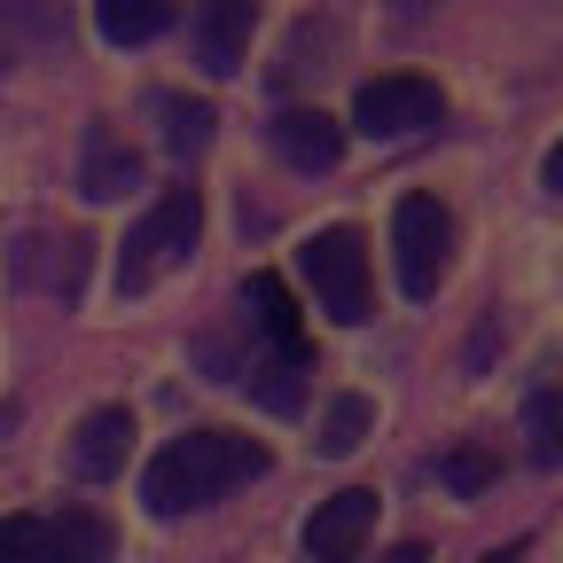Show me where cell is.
<instances>
[{
  "mask_svg": "<svg viewBox=\"0 0 563 563\" xmlns=\"http://www.w3.org/2000/svg\"><path fill=\"white\" fill-rule=\"evenodd\" d=\"M266 477V446L243 439V431H188L173 439L150 477H141V501H150L157 517H188V509H211V501H228L235 485Z\"/></svg>",
  "mask_w": 563,
  "mask_h": 563,
  "instance_id": "6da1fadb",
  "label": "cell"
},
{
  "mask_svg": "<svg viewBox=\"0 0 563 563\" xmlns=\"http://www.w3.org/2000/svg\"><path fill=\"white\" fill-rule=\"evenodd\" d=\"M196 235H203V196H196V188H165L150 211H141V228L125 235V251H118V290H125V298L157 290L165 274L188 266Z\"/></svg>",
  "mask_w": 563,
  "mask_h": 563,
  "instance_id": "7a4b0ae2",
  "label": "cell"
},
{
  "mask_svg": "<svg viewBox=\"0 0 563 563\" xmlns=\"http://www.w3.org/2000/svg\"><path fill=\"white\" fill-rule=\"evenodd\" d=\"M298 266H306V290L329 321H344V329L368 321V243H361V228H321L298 251Z\"/></svg>",
  "mask_w": 563,
  "mask_h": 563,
  "instance_id": "3957f363",
  "label": "cell"
},
{
  "mask_svg": "<svg viewBox=\"0 0 563 563\" xmlns=\"http://www.w3.org/2000/svg\"><path fill=\"white\" fill-rule=\"evenodd\" d=\"M391 251H399V290L407 298H439V282L454 266V211L439 196H407L391 211Z\"/></svg>",
  "mask_w": 563,
  "mask_h": 563,
  "instance_id": "277c9868",
  "label": "cell"
},
{
  "mask_svg": "<svg viewBox=\"0 0 563 563\" xmlns=\"http://www.w3.org/2000/svg\"><path fill=\"white\" fill-rule=\"evenodd\" d=\"M9 266H16V282H24L32 298L70 306V298L87 290L95 235H79V228H24V235H16V251H9Z\"/></svg>",
  "mask_w": 563,
  "mask_h": 563,
  "instance_id": "5b68a950",
  "label": "cell"
},
{
  "mask_svg": "<svg viewBox=\"0 0 563 563\" xmlns=\"http://www.w3.org/2000/svg\"><path fill=\"white\" fill-rule=\"evenodd\" d=\"M446 118V95L431 79H415V70H391V79H368L361 95H352V125H361L368 141H407L422 125Z\"/></svg>",
  "mask_w": 563,
  "mask_h": 563,
  "instance_id": "8992f818",
  "label": "cell"
},
{
  "mask_svg": "<svg viewBox=\"0 0 563 563\" xmlns=\"http://www.w3.org/2000/svg\"><path fill=\"white\" fill-rule=\"evenodd\" d=\"M368 525H376V493L368 485H344V493H329V501L306 517V555L313 563H352L361 540H368Z\"/></svg>",
  "mask_w": 563,
  "mask_h": 563,
  "instance_id": "52a82bcc",
  "label": "cell"
},
{
  "mask_svg": "<svg viewBox=\"0 0 563 563\" xmlns=\"http://www.w3.org/2000/svg\"><path fill=\"white\" fill-rule=\"evenodd\" d=\"M251 24H258V0H203L188 16V40H196V63L211 79L243 70V47H251Z\"/></svg>",
  "mask_w": 563,
  "mask_h": 563,
  "instance_id": "ba28073f",
  "label": "cell"
},
{
  "mask_svg": "<svg viewBox=\"0 0 563 563\" xmlns=\"http://www.w3.org/2000/svg\"><path fill=\"white\" fill-rule=\"evenodd\" d=\"M243 321L266 352H282V361H306V321H298V298H290V282L282 274H251V290H243Z\"/></svg>",
  "mask_w": 563,
  "mask_h": 563,
  "instance_id": "9c48e42d",
  "label": "cell"
},
{
  "mask_svg": "<svg viewBox=\"0 0 563 563\" xmlns=\"http://www.w3.org/2000/svg\"><path fill=\"white\" fill-rule=\"evenodd\" d=\"M266 141H274V157L290 173H336V157H344V125L321 118V110H282L266 125Z\"/></svg>",
  "mask_w": 563,
  "mask_h": 563,
  "instance_id": "30bf717a",
  "label": "cell"
},
{
  "mask_svg": "<svg viewBox=\"0 0 563 563\" xmlns=\"http://www.w3.org/2000/svg\"><path fill=\"white\" fill-rule=\"evenodd\" d=\"M125 454H133V415H125V407H95L79 431H70V477H79V485L118 477Z\"/></svg>",
  "mask_w": 563,
  "mask_h": 563,
  "instance_id": "8fae6325",
  "label": "cell"
},
{
  "mask_svg": "<svg viewBox=\"0 0 563 563\" xmlns=\"http://www.w3.org/2000/svg\"><path fill=\"white\" fill-rule=\"evenodd\" d=\"M47 563H118V532L102 509L70 501L55 525H47Z\"/></svg>",
  "mask_w": 563,
  "mask_h": 563,
  "instance_id": "7c38bea8",
  "label": "cell"
},
{
  "mask_svg": "<svg viewBox=\"0 0 563 563\" xmlns=\"http://www.w3.org/2000/svg\"><path fill=\"white\" fill-rule=\"evenodd\" d=\"M79 188H87L95 203H110V196L141 188V157L125 150L118 133H95V150H87V173H79Z\"/></svg>",
  "mask_w": 563,
  "mask_h": 563,
  "instance_id": "4fadbf2b",
  "label": "cell"
},
{
  "mask_svg": "<svg viewBox=\"0 0 563 563\" xmlns=\"http://www.w3.org/2000/svg\"><path fill=\"white\" fill-rule=\"evenodd\" d=\"M95 24H102L110 47H141V40H157L173 24V0H102Z\"/></svg>",
  "mask_w": 563,
  "mask_h": 563,
  "instance_id": "5bb4252c",
  "label": "cell"
},
{
  "mask_svg": "<svg viewBox=\"0 0 563 563\" xmlns=\"http://www.w3.org/2000/svg\"><path fill=\"white\" fill-rule=\"evenodd\" d=\"M525 454L540 470H563V384H540L525 399Z\"/></svg>",
  "mask_w": 563,
  "mask_h": 563,
  "instance_id": "9a60e30c",
  "label": "cell"
},
{
  "mask_svg": "<svg viewBox=\"0 0 563 563\" xmlns=\"http://www.w3.org/2000/svg\"><path fill=\"white\" fill-rule=\"evenodd\" d=\"M211 125H220L211 102H165V150L173 157H203L211 150Z\"/></svg>",
  "mask_w": 563,
  "mask_h": 563,
  "instance_id": "2e32d148",
  "label": "cell"
},
{
  "mask_svg": "<svg viewBox=\"0 0 563 563\" xmlns=\"http://www.w3.org/2000/svg\"><path fill=\"white\" fill-rule=\"evenodd\" d=\"M368 422H376V407L368 399H336L329 407V422H321V454H352L368 439Z\"/></svg>",
  "mask_w": 563,
  "mask_h": 563,
  "instance_id": "e0dca14e",
  "label": "cell"
},
{
  "mask_svg": "<svg viewBox=\"0 0 563 563\" xmlns=\"http://www.w3.org/2000/svg\"><path fill=\"white\" fill-rule=\"evenodd\" d=\"M493 470H501V462H493V446H477V439H462V446L439 462V477H446L454 493H485V485H493Z\"/></svg>",
  "mask_w": 563,
  "mask_h": 563,
  "instance_id": "ac0fdd59",
  "label": "cell"
},
{
  "mask_svg": "<svg viewBox=\"0 0 563 563\" xmlns=\"http://www.w3.org/2000/svg\"><path fill=\"white\" fill-rule=\"evenodd\" d=\"M0 563H47V525L40 517H0Z\"/></svg>",
  "mask_w": 563,
  "mask_h": 563,
  "instance_id": "d6986e66",
  "label": "cell"
},
{
  "mask_svg": "<svg viewBox=\"0 0 563 563\" xmlns=\"http://www.w3.org/2000/svg\"><path fill=\"white\" fill-rule=\"evenodd\" d=\"M431 9H439V0H391V16H399V24H422Z\"/></svg>",
  "mask_w": 563,
  "mask_h": 563,
  "instance_id": "ffe728a7",
  "label": "cell"
},
{
  "mask_svg": "<svg viewBox=\"0 0 563 563\" xmlns=\"http://www.w3.org/2000/svg\"><path fill=\"white\" fill-rule=\"evenodd\" d=\"M540 173H548V188L563 196V141H555V150H548V165H540Z\"/></svg>",
  "mask_w": 563,
  "mask_h": 563,
  "instance_id": "44dd1931",
  "label": "cell"
},
{
  "mask_svg": "<svg viewBox=\"0 0 563 563\" xmlns=\"http://www.w3.org/2000/svg\"><path fill=\"white\" fill-rule=\"evenodd\" d=\"M525 555V540H509V548H493V555H477V563H517Z\"/></svg>",
  "mask_w": 563,
  "mask_h": 563,
  "instance_id": "7402d4cb",
  "label": "cell"
},
{
  "mask_svg": "<svg viewBox=\"0 0 563 563\" xmlns=\"http://www.w3.org/2000/svg\"><path fill=\"white\" fill-rule=\"evenodd\" d=\"M384 563H431V555H422V548H415V540H407V548H391V555H384Z\"/></svg>",
  "mask_w": 563,
  "mask_h": 563,
  "instance_id": "603a6c76",
  "label": "cell"
}]
</instances>
